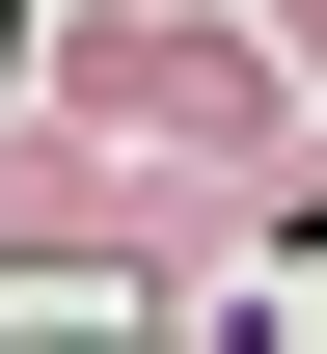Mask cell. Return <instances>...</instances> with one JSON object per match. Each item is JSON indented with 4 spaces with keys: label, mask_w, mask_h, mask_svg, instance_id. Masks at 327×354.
<instances>
[{
    "label": "cell",
    "mask_w": 327,
    "mask_h": 354,
    "mask_svg": "<svg viewBox=\"0 0 327 354\" xmlns=\"http://www.w3.org/2000/svg\"><path fill=\"white\" fill-rule=\"evenodd\" d=\"M28 109L109 136V164H191V191H273V136H300L273 28H218V0H55L28 28Z\"/></svg>",
    "instance_id": "1"
},
{
    "label": "cell",
    "mask_w": 327,
    "mask_h": 354,
    "mask_svg": "<svg viewBox=\"0 0 327 354\" xmlns=\"http://www.w3.org/2000/svg\"><path fill=\"white\" fill-rule=\"evenodd\" d=\"M0 245H28V272H245V191L109 164V136H55L28 82H0Z\"/></svg>",
    "instance_id": "2"
},
{
    "label": "cell",
    "mask_w": 327,
    "mask_h": 354,
    "mask_svg": "<svg viewBox=\"0 0 327 354\" xmlns=\"http://www.w3.org/2000/svg\"><path fill=\"white\" fill-rule=\"evenodd\" d=\"M273 82H327V0H273Z\"/></svg>",
    "instance_id": "3"
}]
</instances>
